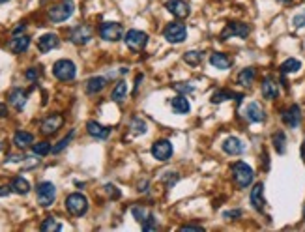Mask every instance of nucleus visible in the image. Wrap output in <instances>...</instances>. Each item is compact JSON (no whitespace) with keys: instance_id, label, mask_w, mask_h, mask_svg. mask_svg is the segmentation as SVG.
Segmentation results:
<instances>
[{"instance_id":"obj_49","label":"nucleus","mask_w":305,"mask_h":232,"mask_svg":"<svg viewBox=\"0 0 305 232\" xmlns=\"http://www.w3.org/2000/svg\"><path fill=\"white\" fill-rule=\"evenodd\" d=\"M24 28H26V24H24V23H21V24H19V26H15V28H13V36L23 34V32H24Z\"/></svg>"},{"instance_id":"obj_27","label":"nucleus","mask_w":305,"mask_h":232,"mask_svg":"<svg viewBox=\"0 0 305 232\" xmlns=\"http://www.w3.org/2000/svg\"><path fill=\"white\" fill-rule=\"evenodd\" d=\"M107 86V79L105 77H92L87 81V94L94 96V94H99L101 90H105Z\"/></svg>"},{"instance_id":"obj_13","label":"nucleus","mask_w":305,"mask_h":232,"mask_svg":"<svg viewBox=\"0 0 305 232\" xmlns=\"http://www.w3.org/2000/svg\"><path fill=\"white\" fill-rule=\"evenodd\" d=\"M64 124V116L58 114V112H54V114H49L47 118H43V122H41V133L43 135H52L57 133L58 129L62 128Z\"/></svg>"},{"instance_id":"obj_11","label":"nucleus","mask_w":305,"mask_h":232,"mask_svg":"<svg viewBox=\"0 0 305 232\" xmlns=\"http://www.w3.org/2000/svg\"><path fill=\"white\" fill-rule=\"evenodd\" d=\"M150 152H152L154 159H157V161H169L171 156H173V144L167 139H159L152 144V150Z\"/></svg>"},{"instance_id":"obj_45","label":"nucleus","mask_w":305,"mask_h":232,"mask_svg":"<svg viewBox=\"0 0 305 232\" xmlns=\"http://www.w3.org/2000/svg\"><path fill=\"white\" fill-rule=\"evenodd\" d=\"M292 24L296 28H305V12L298 13V15L292 19Z\"/></svg>"},{"instance_id":"obj_54","label":"nucleus","mask_w":305,"mask_h":232,"mask_svg":"<svg viewBox=\"0 0 305 232\" xmlns=\"http://www.w3.org/2000/svg\"><path fill=\"white\" fill-rule=\"evenodd\" d=\"M2 150H4V144H2V142H0V152H2Z\"/></svg>"},{"instance_id":"obj_14","label":"nucleus","mask_w":305,"mask_h":232,"mask_svg":"<svg viewBox=\"0 0 305 232\" xmlns=\"http://www.w3.org/2000/svg\"><path fill=\"white\" fill-rule=\"evenodd\" d=\"M243 116H245V120L251 122V124H260V122H264L266 120L264 109H262L260 103H257V101H253V103H249L247 107H245Z\"/></svg>"},{"instance_id":"obj_10","label":"nucleus","mask_w":305,"mask_h":232,"mask_svg":"<svg viewBox=\"0 0 305 232\" xmlns=\"http://www.w3.org/2000/svg\"><path fill=\"white\" fill-rule=\"evenodd\" d=\"M99 36H101L105 41H118L122 40V36H124V28H122L120 23L107 21V23H103L99 26Z\"/></svg>"},{"instance_id":"obj_9","label":"nucleus","mask_w":305,"mask_h":232,"mask_svg":"<svg viewBox=\"0 0 305 232\" xmlns=\"http://www.w3.org/2000/svg\"><path fill=\"white\" fill-rule=\"evenodd\" d=\"M92 40V28L88 24H77L69 30V41L75 45H87Z\"/></svg>"},{"instance_id":"obj_46","label":"nucleus","mask_w":305,"mask_h":232,"mask_svg":"<svg viewBox=\"0 0 305 232\" xmlns=\"http://www.w3.org/2000/svg\"><path fill=\"white\" fill-rule=\"evenodd\" d=\"M180 230H184V232H187V230H204V226H201V225H184Z\"/></svg>"},{"instance_id":"obj_26","label":"nucleus","mask_w":305,"mask_h":232,"mask_svg":"<svg viewBox=\"0 0 305 232\" xmlns=\"http://www.w3.org/2000/svg\"><path fill=\"white\" fill-rule=\"evenodd\" d=\"M255 79H257V70L255 68H245L238 73V84L243 88H251L253 86Z\"/></svg>"},{"instance_id":"obj_47","label":"nucleus","mask_w":305,"mask_h":232,"mask_svg":"<svg viewBox=\"0 0 305 232\" xmlns=\"http://www.w3.org/2000/svg\"><path fill=\"white\" fill-rule=\"evenodd\" d=\"M12 193V186H0V197H8Z\"/></svg>"},{"instance_id":"obj_16","label":"nucleus","mask_w":305,"mask_h":232,"mask_svg":"<svg viewBox=\"0 0 305 232\" xmlns=\"http://www.w3.org/2000/svg\"><path fill=\"white\" fill-rule=\"evenodd\" d=\"M169 13H173L176 19H185L189 15V4L185 0H167L165 4Z\"/></svg>"},{"instance_id":"obj_28","label":"nucleus","mask_w":305,"mask_h":232,"mask_svg":"<svg viewBox=\"0 0 305 232\" xmlns=\"http://www.w3.org/2000/svg\"><path fill=\"white\" fill-rule=\"evenodd\" d=\"M13 144L17 148H29V146L34 144V135L29 133V131H17L13 135Z\"/></svg>"},{"instance_id":"obj_51","label":"nucleus","mask_w":305,"mask_h":232,"mask_svg":"<svg viewBox=\"0 0 305 232\" xmlns=\"http://www.w3.org/2000/svg\"><path fill=\"white\" fill-rule=\"evenodd\" d=\"M21 159H24V157L23 156H13V154L12 156H8V161H21Z\"/></svg>"},{"instance_id":"obj_18","label":"nucleus","mask_w":305,"mask_h":232,"mask_svg":"<svg viewBox=\"0 0 305 232\" xmlns=\"http://www.w3.org/2000/svg\"><path fill=\"white\" fill-rule=\"evenodd\" d=\"M225 154H229V156H240L245 152V144H243L242 139H238V137H229V139L223 140V144H221Z\"/></svg>"},{"instance_id":"obj_6","label":"nucleus","mask_w":305,"mask_h":232,"mask_svg":"<svg viewBox=\"0 0 305 232\" xmlns=\"http://www.w3.org/2000/svg\"><path fill=\"white\" fill-rule=\"evenodd\" d=\"M124 41H126L129 51L141 52L148 45V34H146V32H141V30H129V32H126Z\"/></svg>"},{"instance_id":"obj_7","label":"nucleus","mask_w":305,"mask_h":232,"mask_svg":"<svg viewBox=\"0 0 305 232\" xmlns=\"http://www.w3.org/2000/svg\"><path fill=\"white\" fill-rule=\"evenodd\" d=\"M163 36H165V40L169 43H182L185 41L187 38V28H185L184 23H180V21H173V23H169L163 30Z\"/></svg>"},{"instance_id":"obj_31","label":"nucleus","mask_w":305,"mask_h":232,"mask_svg":"<svg viewBox=\"0 0 305 232\" xmlns=\"http://www.w3.org/2000/svg\"><path fill=\"white\" fill-rule=\"evenodd\" d=\"M279 70H281L283 75H288V73H298L301 70V62H299L298 58H287L281 66H279Z\"/></svg>"},{"instance_id":"obj_39","label":"nucleus","mask_w":305,"mask_h":232,"mask_svg":"<svg viewBox=\"0 0 305 232\" xmlns=\"http://www.w3.org/2000/svg\"><path fill=\"white\" fill-rule=\"evenodd\" d=\"M173 86L178 94H193L195 92V86H193V84H187V82H176V84H173Z\"/></svg>"},{"instance_id":"obj_29","label":"nucleus","mask_w":305,"mask_h":232,"mask_svg":"<svg viewBox=\"0 0 305 232\" xmlns=\"http://www.w3.org/2000/svg\"><path fill=\"white\" fill-rule=\"evenodd\" d=\"M10 186H12V191L17 193V195H29L30 193V184L23 176H15Z\"/></svg>"},{"instance_id":"obj_41","label":"nucleus","mask_w":305,"mask_h":232,"mask_svg":"<svg viewBox=\"0 0 305 232\" xmlns=\"http://www.w3.org/2000/svg\"><path fill=\"white\" fill-rule=\"evenodd\" d=\"M40 68H29V70L24 71V79L26 81H30V82H34V81H38L40 79Z\"/></svg>"},{"instance_id":"obj_33","label":"nucleus","mask_w":305,"mask_h":232,"mask_svg":"<svg viewBox=\"0 0 305 232\" xmlns=\"http://www.w3.org/2000/svg\"><path fill=\"white\" fill-rule=\"evenodd\" d=\"M40 228L43 232H49V230L54 232V230H62V225H60L54 217H47V219H43V223L40 225Z\"/></svg>"},{"instance_id":"obj_23","label":"nucleus","mask_w":305,"mask_h":232,"mask_svg":"<svg viewBox=\"0 0 305 232\" xmlns=\"http://www.w3.org/2000/svg\"><path fill=\"white\" fill-rule=\"evenodd\" d=\"M30 47V38L24 34H19V36H13V40L10 41V51L15 52V54H21L24 52L26 49Z\"/></svg>"},{"instance_id":"obj_4","label":"nucleus","mask_w":305,"mask_h":232,"mask_svg":"<svg viewBox=\"0 0 305 232\" xmlns=\"http://www.w3.org/2000/svg\"><path fill=\"white\" fill-rule=\"evenodd\" d=\"M66 210L73 217H82L88 212V198L82 193H71L66 197Z\"/></svg>"},{"instance_id":"obj_36","label":"nucleus","mask_w":305,"mask_h":232,"mask_svg":"<svg viewBox=\"0 0 305 232\" xmlns=\"http://www.w3.org/2000/svg\"><path fill=\"white\" fill-rule=\"evenodd\" d=\"M184 60L189 66H199L201 64V60H202V52L201 51H187L184 54Z\"/></svg>"},{"instance_id":"obj_30","label":"nucleus","mask_w":305,"mask_h":232,"mask_svg":"<svg viewBox=\"0 0 305 232\" xmlns=\"http://www.w3.org/2000/svg\"><path fill=\"white\" fill-rule=\"evenodd\" d=\"M271 144H273L277 154L283 156L287 152V135H285V131H275V133L271 135Z\"/></svg>"},{"instance_id":"obj_21","label":"nucleus","mask_w":305,"mask_h":232,"mask_svg":"<svg viewBox=\"0 0 305 232\" xmlns=\"http://www.w3.org/2000/svg\"><path fill=\"white\" fill-rule=\"evenodd\" d=\"M212 103L217 105V103H223V101H227V99H236L238 103H242L243 99V94H236L232 92V90H227V88H221V90H215V92L212 94Z\"/></svg>"},{"instance_id":"obj_44","label":"nucleus","mask_w":305,"mask_h":232,"mask_svg":"<svg viewBox=\"0 0 305 232\" xmlns=\"http://www.w3.org/2000/svg\"><path fill=\"white\" fill-rule=\"evenodd\" d=\"M242 215H243L242 210H231V212H225L223 217H225L227 221H234V219H240Z\"/></svg>"},{"instance_id":"obj_22","label":"nucleus","mask_w":305,"mask_h":232,"mask_svg":"<svg viewBox=\"0 0 305 232\" xmlns=\"http://www.w3.org/2000/svg\"><path fill=\"white\" fill-rule=\"evenodd\" d=\"M60 45V40H58L57 34H43L38 40V51L40 52H51L52 49H57V47Z\"/></svg>"},{"instance_id":"obj_43","label":"nucleus","mask_w":305,"mask_h":232,"mask_svg":"<svg viewBox=\"0 0 305 232\" xmlns=\"http://www.w3.org/2000/svg\"><path fill=\"white\" fill-rule=\"evenodd\" d=\"M105 193H107L113 200H115V198H120V195H122L120 189H118L116 186H113V184H107V186H105Z\"/></svg>"},{"instance_id":"obj_53","label":"nucleus","mask_w":305,"mask_h":232,"mask_svg":"<svg viewBox=\"0 0 305 232\" xmlns=\"http://www.w3.org/2000/svg\"><path fill=\"white\" fill-rule=\"evenodd\" d=\"M277 2H281V4H290L292 0H277Z\"/></svg>"},{"instance_id":"obj_12","label":"nucleus","mask_w":305,"mask_h":232,"mask_svg":"<svg viewBox=\"0 0 305 232\" xmlns=\"http://www.w3.org/2000/svg\"><path fill=\"white\" fill-rule=\"evenodd\" d=\"M281 120L285 122V126H288L290 129H296L301 122V109H299V105H290L287 109L281 112Z\"/></svg>"},{"instance_id":"obj_17","label":"nucleus","mask_w":305,"mask_h":232,"mask_svg":"<svg viewBox=\"0 0 305 232\" xmlns=\"http://www.w3.org/2000/svg\"><path fill=\"white\" fill-rule=\"evenodd\" d=\"M26 99H29V92L23 90V88H13L8 94V101L15 110H23L24 105H26Z\"/></svg>"},{"instance_id":"obj_5","label":"nucleus","mask_w":305,"mask_h":232,"mask_svg":"<svg viewBox=\"0 0 305 232\" xmlns=\"http://www.w3.org/2000/svg\"><path fill=\"white\" fill-rule=\"evenodd\" d=\"M36 195H38L40 206L49 208V206L54 202V198H57V187H54V184H51V182H40V184L36 186Z\"/></svg>"},{"instance_id":"obj_25","label":"nucleus","mask_w":305,"mask_h":232,"mask_svg":"<svg viewBox=\"0 0 305 232\" xmlns=\"http://www.w3.org/2000/svg\"><path fill=\"white\" fill-rule=\"evenodd\" d=\"M171 109H173L176 114H187L191 110V105L189 101L185 99L184 94H180V96H174V98L171 99Z\"/></svg>"},{"instance_id":"obj_3","label":"nucleus","mask_w":305,"mask_h":232,"mask_svg":"<svg viewBox=\"0 0 305 232\" xmlns=\"http://www.w3.org/2000/svg\"><path fill=\"white\" fill-rule=\"evenodd\" d=\"M52 75L62 82L73 81L75 75H77V66H75L71 60H68V58H60V60H57L54 66H52Z\"/></svg>"},{"instance_id":"obj_35","label":"nucleus","mask_w":305,"mask_h":232,"mask_svg":"<svg viewBox=\"0 0 305 232\" xmlns=\"http://www.w3.org/2000/svg\"><path fill=\"white\" fill-rule=\"evenodd\" d=\"M131 214H133V217H135V219H137L138 223H141V225H143L144 221H146V219L150 217V215H152V214L148 212V210L144 208V206H133V208H131Z\"/></svg>"},{"instance_id":"obj_40","label":"nucleus","mask_w":305,"mask_h":232,"mask_svg":"<svg viewBox=\"0 0 305 232\" xmlns=\"http://www.w3.org/2000/svg\"><path fill=\"white\" fill-rule=\"evenodd\" d=\"M161 180L165 182V186H167V187H173L174 184L180 180V176L176 172H165V174H163Z\"/></svg>"},{"instance_id":"obj_24","label":"nucleus","mask_w":305,"mask_h":232,"mask_svg":"<svg viewBox=\"0 0 305 232\" xmlns=\"http://www.w3.org/2000/svg\"><path fill=\"white\" fill-rule=\"evenodd\" d=\"M210 64L215 68V70H229L232 66V58L225 52H213L210 56Z\"/></svg>"},{"instance_id":"obj_2","label":"nucleus","mask_w":305,"mask_h":232,"mask_svg":"<svg viewBox=\"0 0 305 232\" xmlns=\"http://www.w3.org/2000/svg\"><path fill=\"white\" fill-rule=\"evenodd\" d=\"M75 12V4L73 0H60L58 4L49 8V19H51L52 23H64V21H68Z\"/></svg>"},{"instance_id":"obj_8","label":"nucleus","mask_w":305,"mask_h":232,"mask_svg":"<svg viewBox=\"0 0 305 232\" xmlns=\"http://www.w3.org/2000/svg\"><path fill=\"white\" fill-rule=\"evenodd\" d=\"M251 34V26L245 23H240V21H231V23L227 24L221 32V40H229V38H247Z\"/></svg>"},{"instance_id":"obj_32","label":"nucleus","mask_w":305,"mask_h":232,"mask_svg":"<svg viewBox=\"0 0 305 232\" xmlns=\"http://www.w3.org/2000/svg\"><path fill=\"white\" fill-rule=\"evenodd\" d=\"M127 96V84L124 81H118L113 88V94H110V99L116 101V103H122Z\"/></svg>"},{"instance_id":"obj_48","label":"nucleus","mask_w":305,"mask_h":232,"mask_svg":"<svg viewBox=\"0 0 305 232\" xmlns=\"http://www.w3.org/2000/svg\"><path fill=\"white\" fill-rule=\"evenodd\" d=\"M148 186H150V182L143 180L141 184H138V193H146V191H148Z\"/></svg>"},{"instance_id":"obj_50","label":"nucleus","mask_w":305,"mask_h":232,"mask_svg":"<svg viewBox=\"0 0 305 232\" xmlns=\"http://www.w3.org/2000/svg\"><path fill=\"white\" fill-rule=\"evenodd\" d=\"M6 116H8V107H6V103L0 101V118H6Z\"/></svg>"},{"instance_id":"obj_15","label":"nucleus","mask_w":305,"mask_h":232,"mask_svg":"<svg viewBox=\"0 0 305 232\" xmlns=\"http://www.w3.org/2000/svg\"><path fill=\"white\" fill-rule=\"evenodd\" d=\"M249 200H251V206H253L257 212H264L266 198H264V184H262V182H259V184L253 186L251 195H249Z\"/></svg>"},{"instance_id":"obj_37","label":"nucleus","mask_w":305,"mask_h":232,"mask_svg":"<svg viewBox=\"0 0 305 232\" xmlns=\"http://www.w3.org/2000/svg\"><path fill=\"white\" fill-rule=\"evenodd\" d=\"M73 137H75V131H69V133L66 135V137H64V139L60 140V142H58L57 146H52V150H51V152H52V154H60V152H62L64 148H66V146H68L69 142H71V139H73Z\"/></svg>"},{"instance_id":"obj_38","label":"nucleus","mask_w":305,"mask_h":232,"mask_svg":"<svg viewBox=\"0 0 305 232\" xmlns=\"http://www.w3.org/2000/svg\"><path fill=\"white\" fill-rule=\"evenodd\" d=\"M131 129H133V133L143 135V133H146L148 126H146V122H144V120H141V118H133V120H131Z\"/></svg>"},{"instance_id":"obj_34","label":"nucleus","mask_w":305,"mask_h":232,"mask_svg":"<svg viewBox=\"0 0 305 232\" xmlns=\"http://www.w3.org/2000/svg\"><path fill=\"white\" fill-rule=\"evenodd\" d=\"M52 150V146L47 142V140H41V142H36V144H32V152H34V156H47L49 152Z\"/></svg>"},{"instance_id":"obj_52","label":"nucleus","mask_w":305,"mask_h":232,"mask_svg":"<svg viewBox=\"0 0 305 232\" xmlns=\"http://www.w3.org/2000/svg\"><path fill=\"white\" fill-rule=\"evenodd\" d=\"M301 159L305 163V139H303V144H301Z\"/></svg>"},{"instance_id":"obj_55","label":"nucleus","mask_w":305,"mask_h":232,"mask_svg":"<svg viewBox=\"0 0 305 232\" xmlns=\"http://www.w3.org/2000/svg\"><path fill=\"white\" fill-rule=\"evenodd\" d=\"M4 2H10V0H0V4H4Z\"/></svg>"},{"instance_id":"obj_20","label":"nucleus","mask_w":305,"mask_h":232,"mask_svg":"<svg viewBox=\"0 0 305 232\" xmlns=\"http://www.w3.org/2000/svg\"><path fill=\"white\" fill-rule=\"evenodd\" d=\"M87 131H88L90 137H94V139H98V140H105L110 135V128H107V126H103V124L96 122V120L87 122Z\"/></svg>"},{"instance_id":"obj_42","label":"nucleus","mask_w":305,"mask_h":232,"mask_svg":"<svg viewBox=\"0 0 305 232\" xmlns=\"http://www.w3.org/2000/svg\"><path fill=\"white\" fill-rule=\"evenodd\" d=\"M159 228V225L156 223V217L154 215H150L148 219L143 223V230H157Z\"/></svg>"},{"instance_id":"obj_19","label":"nucleus","mask_w":305,"mask_h":232,"mask_svg":"<svg viewBox=\"0 0 305 232\" xmlns=\"http://www.w3.org/2000/svg\"><path fill=\"white\" fill-rule=\"evenodd\" d=\"M260 92H262L264 99H270V101H273V99H277V96H279V84L275 82V79H273V77L268 75V77H264V79H262Z\"/></svg>"},{"instance_id":"obj_1","label":"nucleus","mask_w":305,"mask_h":232,"mask_svg":"<svg viewBox=\"0 0 305 232\" xmlns=\"http://www.w3.org/2000/svg\"><path fill=\"white\" fill-rule=\"evenodd\" d=\"M232 180L236 184L240 189H245L253 184L255 180V170L249 167L247 163L243 161H236L232 165Z\"/></svg>"}]
</instances>
